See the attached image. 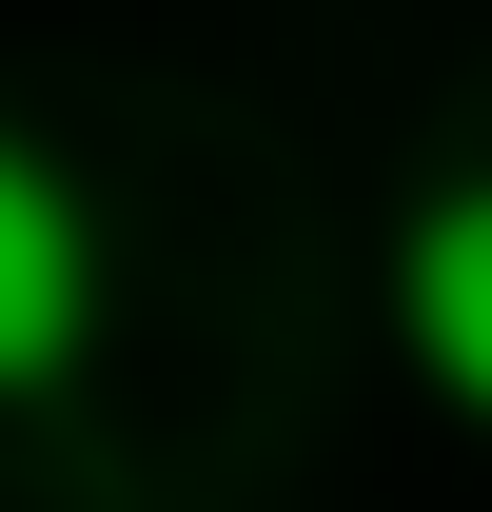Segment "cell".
<instances>
[{"label":"cell","mask_w":492,"mask_h":512,"mask_svg":"<svg viewBox=\"0 0 492 512\" xmlns=\"http://www.w3.org/2000/svg\"><path fill=\"white\" fill-rule=\"evenodd\" d=\"M394 335H414V375L492 434V178L414 197V237H394Z\"/></svg>","instance_id":"7a4b0ae2"},{"label":"cell","mask_w":492,"mask_h":512,"mask_svg":"<svg viewBox=\"0 0 492 512\" xmlns=\"http://www.w3.org/2000/svg\"><path fill=\"white\" fill-rule=\"evenodd\" d=\"M79 335H99V217L40 138H0V394L79 375Z\"/></svg>","instance_id":"6da1fadb"}]
</instances>
